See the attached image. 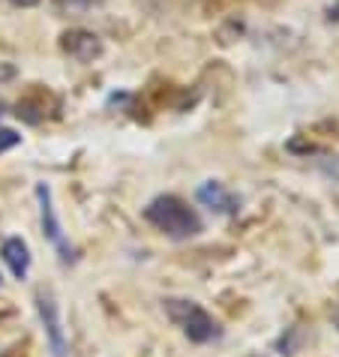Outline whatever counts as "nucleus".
<instances>
[{"mask_svg":"<svg viewBox=\"0 0 339 357\" xmlns=\"http://www.w3.org/2000/svg\"><path fill=\"white\" fill-rule=\"evenodd\" d=\"M13 144H18V135L13 130H0V153H3L6 147H13Z\"/></svg>","mask_w":339,"mask_h":357,"instance_id":"8","label":"nucleus"},{"mask_svg":"<svg viewBox=\"0 0 339 357\" xmlns=\"http://www.w3.org/2000/svg\"><path fill=\"white\" fill-rule=\"evenodd\" d=\"M13 3H15V6H36L39 0H13Z\"/></svg>","mask_w":339,"mask_h":357,"instance_id":"9","label":"nucleus"},{"mask_svg":"<svg viewBox=\"0 0 339 357\" xmlns=\"http://www.w3.org/2000/svg\"><path fill=\"white\" fill-rule=\"evenodd\" d=\"M144 220L156 225L163 234L174 237V241H186L202 231V220L189 204H183L177 195H159L144 207Z\"/></svg>","mask_w":339,"mask_h":357,"instance_id":"1","label":"nucleus"},{"mask_svg":"<svg viewBox=\"0 0 339 357\" xmlns=\"http://www.w3.org/2000/svg\"><path fill=\"white\" fill-rule=\"evenodd\" d=\"M165 310L177 324L183 327V333L193 342H211L219 336V324L193 301H165Z\"/></svg>","mask_w":339,"mask_h":357,"instance_id":"2","label":"nucleus"},{"mask_svg":"<svg viewBox=\"0 0 339 357\" xmlns=\"http://www.w3.org/2000/svg\"><path fill=\"white\" fill-rule=\"evenodd\" d=\"M195 195H198V202H202L204 207H211V211H216V213H237V198L216 181L202 183Z\"/></svg>","mask_w":339,"mask_h":357,"instance_id":"4","label":"nucleus"},{"mask_svg":"<svg viewBox=\"0 0 339 357\" xmlns=\"http://www.w3.org/2000/svg\"><path fill=\"white\" fill-rule=\"evenodd\" d=\"M36 195H39V204H43V228H45V237H48V241H52L54 246H61V252H66L63 234H61V222H57V216H54L52 192H48V186H39Z\"/></svg>","mask_w":339,"mask_h":357,"instance_id":"7","label":"nucleus"},{"mask_svg":"<svg viewBox=\"0 0 339 357\" xmlns=\"http://www.w3.org/2000/svg\"><path fill=\"white\" fill-rule=\"evenodd\" d=\"M36 303H39V315H43V324H45V333H48V342H52L54 357H66V340H63V327H61V315H57L54 297L39 291Z\"/></svg>","mask_w":339,"mask_h":357,"instance_id":"3","label":"nucleus"},{"mask_svg":"<svg viewBox=\"0 0 339 357\" xmlns=\"http://www.w3.org/2000/svg\"><path fill=\"white\" fill-rule=\"evenodd\" d=\"M63 48L75 57V61H82V63L93 61V57H99V52H103L99 39L93 33H87V31H69L63 36Z\"/></svg>","mask_w":339,"mask_h":357,"instance_id":"5","label":"nucleus"},{"mask_svg":"<svg viewBox=\"0 0 339 357\" xmlns=\"http://www.w3.org/2000/svg\"><path fill=\"white\" fill-rule=\"evenodd\" d=\"M0 255H3V261L9 264L15 280H24L27 271H31V250H27V243L22 237H9L3 243V250H0Z\"/></svg>","mask_w":339,"mask_h":357,"instance_id":"6","label":"nucleus"}]
</instances>
